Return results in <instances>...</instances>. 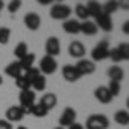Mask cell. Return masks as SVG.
I'll return each mask as SVG.
<instances>
[{
  "mask_svg": "<svg viewBox=\"0 0 129 129\" xmlns=\"http://www.w3.org/2000/svg\"><path fill=\"white\" fill-rule=\"evenodd\" d=\"M110 120L107 115L103 114H91L86 119V126L84 129H109Z\"/></svg>",
  "mask_w": 129,
  "mask_h": 129,
  "instance_id": "obj_1",
  "label": "cell"
},
{
  "mask_svg": "<svg viewBox=\"0 0 129 129\" xmlns=\"http://www.w3.org/2000/svg\"><path fill=\"white\" fill-rule=\"evenodd\" d=\"M72 14V9L66 4H53L52 9H50V17L55 21H66L71 17Z\"/></svg>",
  "mask_w": 129,
  "mask_h": 129,
  "instance_id": "obj_2",
  "label": "cell"
},
{
  "mask_svg": "<svg viewBox=\"0 0 129 129\" xmlns=\"http://www.w3.org/2000/svg\"><path fill=\"white\" fill-rule=\"evenodd\" d=\"M109 55H110V45L107 40H102L95 48L91 50V60L93 62H102V60L109 59Z\"/></svg>",
  "mask_w": 129,
  "mask_h": 129,
  "instance_id": "obj_3",
  "label": "cell"
},
{
  "mask_svg": "<svg viewBox=\"0 0 129 129\" xmlns=\"http://www.w3.org/2000/svg\"><path fill=\"white\" fill-rule=\"evenodd\" d=\"M40 72L43 76H48V74H53L55 71H57V60L53 59V57H50V55H45L43 59L40 60Z\"/></svg>",
  "mask_w": 129,
  "mask_h": 129,
  "instance_id": "obj_4",
  "label": "cell"
},
{
  "mask_svg": "<svg viewBox=\"0 0 129 129\" xmlns=\"http://www.w3.org/2000/svg\"><path fill=\"white\" fill-rule=\"evenodd\" d=\"M76 117H78L76 110L72 109V107H66L64 112H62V115H60V119H59L60 127H66V129H67L69 126H72V124L76 122Z\"/></svg>",
  "mask_w": 129,
  "mask_h": 129,
  "instance_id": "obj_5",
  "label": "cell"
},
{
  "mask_svg": "<svg viewBox=\"0 0 129 129\" xmlns=\"http://www.w3.org/2000/svg\"><path fill=\"white\" fill-rule=\"evenodd\" d=\"M76 69H78V72L81 76H89V74H93L96 71V66H95L93 60H89V59H79L78 64H76Z\"/></svg>",
  "mask_w": 129,
  "mask_h": 129,
  "instance_id": "obj_6",
  "label": "cell"
},
{
  "mask_svg": "<svg viewBox=\"0 0 129 129\" xmlns=\"http://www.w3.org/2000/svg\"><path fill=\"white\" fill-rule=\"evenodd\" d=\"M5 115H7V120H9L10 124H12V122H19V120L24 119L26 110L22 109L21 105H19V107H17V105H12V107H9V109H7Z\"/></svg>",
  "mask_w": 129,
  "mask_h": 129,
  "instance_id": "obj_7",
  "label": "cell"
},
{
  "mask_svg": "<svg viewBox=\"0 0 129 129\" xmlns=\"http://www.w3.org/2000/svg\"><path fill=\"white\" fill-rule=\"evenodd\" d=\"M19 103L22 109H29L33 103H36V93L33 89H22L19 95Z\"/></svg>",
  "mask_w": 129,
  "mask_h": 129,
  "instance_id": "obj_8",
  "label": "cell"
},
{
  "mask_svg": "<svg viewBox=\"0 0 129 129\" xmlns=\"http://www.w3.org/2000/svg\"><path fill=\"white\" fill-rule=\"evenodd\" d=\"M45 52H47V55H50V57H57L60 53V41L59 38H55V36H50L48 40H47V43H45Z\"/></svg>",
  "mask_w": 129,
  "mask_h": 129,
  "instance_id": "obj_9",
  "label": "cell"
},
{
  "mask_svg": "<svg viewBox=\"0 0 129 129\" xmlns=\"http://www.w3.org/2000/svg\"><path fill=\"white\" fill-rule=\"evenodd\" d=\"M24 24H26V28L31 31H36L40 28L41 24V17L36 14V12H28L26 16H24Z\"/></svg>",
  "mask_w": 129,
  "mask_h": 129,
  "instance_id": "obj_10",
  "label": "cell"
},
{
  "mask_svg": "<svg viewBox=\"0 0 129 129\" xmlns=\"http://www.w3.org/2000/svg\"><path fill=\"white\" fill-rule=\"evenodd\" d=\"M62 76H64V79L69 81V83H76V81L81 78V74L78 72L76 66H71V64H67V66L62 67Z\"/></svg>",
  "mask_w": 129,
  "mask_h": 129,
  "instance_id": "obj_11",
  "label": "cell"
},
{
  "mask_svg": "<svg viewBox=\"0 0 129 129\" xmlns=\"http://www.w3.org/2000/svg\"><path fill=\"white\" fill-rule=\"evenodd\" d=\"M95 24L98 26V29L102 31H105V33H109V31H112V17L110 16H107V14H100L98 17H95Z\"/></svg>",
  "mask_w": 129,
  "mask_h": 129,
  "instance_id": "obj_12",
  "label": "cell"
},
{
  "mask_svg": "<svg viewBox=\"0 0 129 129\" xmlns=\"http://www.w3.org/2000/svg\"><path fill=\"white\" fill-rule=\"evenodd\" d=\"M69 55L74 57V59H84L86 55V48L81 41H72L69 45Z\"/></svg>",
  "mask_w": 129,
  "mask_h": 129,
  "instance_id": "obj_13",
  "label": "cell"
},
{
  "mask_svg": "<svg viewBox=\"0 0 129 129\" xmlns=\"http://www.w3.org/2000/svg\"><path fill=\"white\" fill-rule=\"evenodd\" d=\"M62 28H64L66 33H69V35H78V33H81V21L71 19V17H69V19L64 21Z\"/></svg>",
  "mask_w": 129,
  "mask_h": 129,
  "instance_id": "obj_14",
  "label": "cell"
},
{
  "mask_svg": "<svg viewBox=\"0 0 129 129\" xmlns=\"http://www.w3.org/2000/svg\"><path fill=\"white\" fill-rule=\"evenodd\" d=\"M95 98L98 100L100 103H110L112 102V93L109 91L107 86H98V88L95 89Z\"/></svg>",
  "mask_w": 129,
  "mask_h": 129,
  "instance_id": "obj_15",
  "label": "cell"
},
{
  "mask_svg": "<svg viewBox=\"0 0 129 129\" xmlns=\"http://www.w3.org/2000/svg\"><path fill=\"white\" fill-rule=\"evenodd\" d=\"M40 105H43V107L50 112V110L57 105V96H55V93H43V96L40 98Z\"/></svg>",
  "mask_w": 129,
  "mask_h": 129,
  "instance_id": "obj_16",
  "label": "cell"
},
{
  "mask_svg": "<svg viewBox=\"0 0 129 129\" xmlns=\"http://www.w3.org/2000/svg\"><path fill=\"white\" fill-rule=\"evenodd\" d=\"M81 33L83 35H88V36H95L98 33V26L95 24V21H83L81 22Z\"/></svg>",
  "mask_w": 129,
  "mask_h": 129,
  "instance_id": "obj_17",
  "label": "cell"
},
{
  "mask_svg": "<svg viewBox=\"0 0 129 129\" xmlns=\"http://www.w3.org/2000/svg\"><path fill=\"white\" fill-rule=\"evenodd\" d=\"M5 74L7 76H10V78H17V76H21V74H24L22 72V67H21V62L19 60H16V62H10L9 66L5 67Z\"/></svg>",
  "mask_w": 129,
  "mask_h": 129,
  "instance_id": "obj_18",
  "label": "cell"
},
{
  "mask_svg": "<svg viewBox=\"0 0 129 129\" xmlns=\"http://www.w3.org/2000/svg\"><path fill=\"white\" fill-rule=\"evenodd\" d=\"M86 9H88L89 17H98L100 14H102V4L96 2V0H88Z\"/></svg>",
  "mask_w": 129,
  "mask_h": 129,
  "instance_id": "obj_19",
  "label": "cell"
},
{
  "mask_svg": "<svg viewBox=\"0 0 129 129\" xmlns=\"http://www.w3.org/2000/svg\"><path fill=\"white\" fill-rule=\"evenodd\" d=\"M24 110H26V114H31L35 117H45L48 114V110L45 109L43 105H40V103H33L29 109H24Z\"/></svg>",
  "mask_w": 129,
  "mask_h": 129,
  "instance_id": "obj_20",
  "label": "cell"
},
{
  "mask_svg": "<svg viewBox=\"0 0 129 129\" xmlns=\"http://www.w3.org/2000/svg\"><path fill=\"white\" fill-rule=\"evenodd\" d=\"M107 74H109V78L112 81H117V83H120V81L124 79V71L120 69L119 66H112V67H109Z\"/></svg>",
  "mask_w": 129,
  "mask_h": 129,
  "instance_id": "obj_21",
  "label": "cell"
},
{
  "mask_svg": "<svg viewBox=\"0 0 129 129\" xmlns=\"http://www.w3.org/2000/svg\"><path fill=\"white\" fill-rule=\"evenodd\" d=\"M117 10H119V4H117V0H107V2L102 5V12L107 14V16H112V14L117 12Z\"/></svg>",
  "mask_w": 129,
  "mask_h": 129,
  "instance_id": "obj_22",
  "label": "cell"
},
{
  "mask_svg": "<svg viewBox=\"0 0 129 129\" xmlns=\"http://www.w3.org/2000/svg\"><path fill=\"white\" fill-rule=\"evenodd\" d=\"M31 88H33V91H43V89L47 88V79H45V76H43V74L36 76L35 79L31 81Z\"/></svg>",
  "mask_w": 129,
  "mask_h": 129,
  "instance_id": "obj_23",
  "label": "cell"
},
{
  "mask_svg": "<svg viewBox=\"0 0 129 129\" xmlns=\"http://www.w3.org/2000/svg\"><path fill=\"white\" fill-rule=\"evenodd\" d=\"M114 120L119 126H127L129 124V112L127 110H117L115 115H114Z\"/></svg>",
  "mask_w": 129,
  "mask_h": 129,
  "instance_id": "obj_24",
  "label": "cell"
},
{
  "mask_svg": "<svg viewBox=\"0 0 129 129\" xmlns=\"http://www.w3.org/2000/svg\"><path fill=\"white\" fill-rule=\"evenodd\" d=\"M35 59H36V57H35V53H29V52H28V55H24V57L19 60V62H21V67H22V72H26L28 69L33 67Z\"/></svg>",
  "mask_w": 129,
  "mask_h": 129,
  "instance_id": "obj_25",
  "label": "cell"
},
{
  "mask_svg": "<svg viewBox=\"0 0 129 129\" xmlns=\"http://www.w3.org/2000/svg\"><path fill=\"white\" fill-rule=\"evenodd\" d=\"M74 12H76L78 19H81V22H83V21H88V19H89L88 9H86V5H84V4H78V5L74 7Z\"/></svg>",
  "mask_w": 129,
  "mask_h": 129,
  "instance_id": "obj_26",
  "label": "cell"
},
{
  "mask_svg": "<svg viewBox=\"0 0 129 129\" xmlns=\"http://www.w3.org/2000/svg\"><path fill=\"white\" fill-rule=\"evenodd\" d=\"M16 86L22 91V89H31V81L26 78V74H21L16 78Z\"/></svg>",
  "mask_w": 129,
  "mask_h": 129,
  "instance_id": "obj_27",
  "label": "cell"
},
{
  "mask_svg": "<svg viewBox=\"0 0 129 129\" xmlns=\"http://www.w3.org/2000/svg\"><path fill=\"white\" fill-rule=\"evenodd\" d=\"M14 55L17 57V60H21L24 55H28V45L24 43V41H21L16 45V48H14Z\"/></svg>",
  "mask_w": 129,
  "mask_h": 129,
  "instance_id": "obj_28",
  "label": "cell"
},
{
  "mask_svg": "<svg viewBox=\"0 0 129 129\" xmlns=\"http://www.w3.org/2000/svg\"><path fill=\"white\" fill-rule=\"evenodd\" d=\"M120 53V59L122 60H129V43H120L119 47H117Z\"/></svg>",
  "mask_w": 129,
  "mask_h": 129,
  "instance_id": "obj_29",
  "label": "cell"
},
{
  "mask_svg": "<svg viewBox=\"0 0 129 129\" xmlns=\"http://www.w3.org/2000/svg\"><path fill=\"white\" fill-rule=\"evenodd\" d=\"M107 88H109V91L112 93V96H117V95L120 93V83L110 79V83H109V86H107Z\"/></svg>",
  "mask_w": 129,
  "mask_h": 129,
  "instance_id": "obj_30",
  "label": "cell"
},
{
  "mask_svg": "<svg viewBox=\"0 0 129 129\" xmlns=\"http://www.w3.org/2000/svg\"><path fill=\"white\" fill-rule=\"evenodd\" d=\"M10 40V29L9 28H0V43L5 45Z\"/></svg>",
  "mask_w": 129,
  "mask_h": 129,
  "instance_id": "obj_31",
  "label": "cell"
},
{
  "mask_svg": "<svg viewBox=\"0 0 129 129\" xmlns=\"http://www.w3.org/2000/svg\"><path fill=\"white\" fill-rule=\"evenodd\" d=\"M21 5H22V0H10L9 5H7V10H9L10 14H14L16 10L21 9Z\"/></svg>",
  "mask_w": 129,
  "mask_h": 129,
  "instance_id": "obj_32",
  "label": "cell"
},
{
  "mask_svg": "<svg viewBox=\"0 0 129 129\" xmlns=\"http://www.w3.org/2000/svg\"><path fill=\"white\" fill-rule=\"evenodd\" d=\"M24 74H26V78H28L29 81H33L36 76H40L41 72H40V69H38V67H31V69H28Z\"/></svg>",
  "mask_w": 129,
  "mask_h": 129,
  "instance_id": "obj_33",
  "label": "cell"
},
{
  "mask_svg": "<svg viewBox=\"0 0 129 129\" xmlns=\"http://www.w3.org/2000/svg\"><path fill=\"white\" fill-rule=\"evenodd\" d=\"M109 59H112L114 62H120V53H119V50H117V47L115 48H110V55H109Z\"/></svg>",
  "mask_w": 129,
  "mask_h": 129,
  "instance_id": "obj_34",
  "label": "cell"
},
{
  "mask_svg": "<svg viewBox=\"0 0 129 129\" xmlns=\"http://www.w3.org/2000/svg\"><path fill=\"white\" fill-rule=\"evenodd\" d=\"M117 4H119V9L129 10V0H117Z\"/></svg>",
  "mask_w": 129,
  "mask_h": 129,
  "instance_id": "obj_35",
  "label": "cell"
},
{
  "mask_svg": "<svg viewBox=\"0 0 129 129\" xmlns=\"http://www.w3.org/2000/svg\"><path fill=\"white\" fill-rule=\"evenodd\" d=\"M0 129H12V124H10L9 120L0 119Z\"/></svg>",
  "mask_w": 129,
  "mask_h": 129,
  "instance_id": "obj_36",
  "label": "cell"
},
{
  "mask_svg": "<svg viewBox=\"0 0 129 129\" xmlns=\"http://www.w3.org/2000/svg\"><path fill=\"white\" fill-rule=\"evenodd\" d=\"M36 2H38L40 5H52L55 0H36Z\"/></svg>",
  "mask_w": 129,
  "mask_h": 129,
  "instance_id": "obj_37",
  "label": "cell"
},
{
  "mask_svg": "<svg viewBox=\"0 0 129 129\" xmlns=\"http://www.w3.org/2000/svg\"><path fill=\"white\" fill-rule=\"evenodd\" d=\"M67 129H84V126H83V124H78V122H74V124L69 126Z\"/></svg>",
  "mask_w": 129,
  "mask_h": 129,
  "instance_id": "obj_38",
  "label": "cell"
},
{
  "mask_svg": "<svg viewBox=\"0 0 129 129\" xmlns=\"http://www.w3.org/2000/svg\"><path fill=\"white\" fill-rule=\"evenodd\" d=\"M122 31H124L126 35H129V21H126V22L122 24Z\"/></svg>",
  "mask_w": 129,
  "mask_h": 129,
  "instance_id": "obj_39",
  "label": "cell"
},
{
  "mask_svg": "<svg viewBox=\"0 0 129 129\" xmlns=\"http://www.w3.org/2000/svg\"><path fill=\"white\" fill-rule=\"evenodd\" d=\"M4 9V0H0V10Z\"/></svg>",
  "mask_w": 129,
  "mask_h": 129,
  "instance_id": "obj_40",
  "label": "cell"
},
{
  "mask_svg": "<svg viewBox=\"0 0 129 129\" xmlns=\"http://www.w3.org/2000/svg\"><path fill=\"white\" fill-rule=\"evenodd\" d=\"M17 129H28V127H26V126H19Z\"/></svg>",
  "mask_w": 129,
  "mask_h": 129,
  "instance_id": "obj_41",
  "label": "cell"
},
{
  "mask_svg": "<svg viewBox=\"0 0 129 129\" xmlns=\"http://www.w3.org/2000/svg\"><path fill=\"white\" fill-rule=\"evenodd\" d=\"M53 129H66V127H60V126H57V127H53Z\"/></svg>",
  "mask_w": 129,
  "mask_h": 129,
  "instance_id": "obj_42",
  "label": "cell"
},
{
  "mask_svg": "<svg viewBox=\"0 0 129 129\" xmlns=\"http://www.w3.org/2000/svg\"><path fill=\"white\" fill-rule=\"evenodd\" d=\"M2 83H4V79H2V74H0V84H2Z\"/></svg>",
  "mask_w": 129,
  "mask_h": 129,
  "instance_id": "obj_43",
  "label": "cell"
},
{
  "mask_svg": "<svg viewBox=\"0 0 129 129\" xmlns=\"http://www.w3.org/2000/svg\"><path fill=\"white\" fill-rule=\"evenodd\" d=\"M126 105H127V109H129V98H127V102H126Z\"/></svg>",
  "mask_w": 129,
  "mask_h": 129,
  "instance_id": "obj_44",
  "label": "cell"
},
{
  "mask_svg": "<svg viewBox=\"0 0 129 129\" xmlns=\"http://www.w3.org/2000/svg\"><path fill=\"white\" fill-rule=\"evenodd\" d=\"M55 2H57V4H62V0H55Z\"/></svg>",
  "mask_w": 129,
  "mask_h": 129,
  "instance_id": "obj_45",
  "label": "cell"
}]
</instances>
